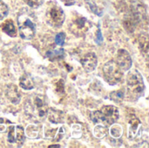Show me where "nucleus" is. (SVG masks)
<instances>
[{
    "label": "nucleus",
    "mask_w": 149,
    "mask_h": 148,
    "mask_svg": "<svg viewBox=\"0 0 149 148\" xmlns=\"http://www.w3.org/2000/svg\"><path fill=\"white\" fill-rule=\"evenodd\" d=\"M17 25L20 37L25 40H31L36 33L37 18L33 12L23 9L17 15Z\"/></svg>",
    "instance_id": "f257e3e1"
},
{
    "label": "nucleus",
    "mask_w": 149,
    "mask_h": 148,
    "mask_svg": "<svg viewBox=\"0 0 149 148\" xmlns=\"http://www.w3.org/2000/svg\"><path fill=\"white\" fill-rule=\"evenodd\" d=\"M119 119V110L114 106H104L100 110L91 113V120L94 123H104L111 126Z\"/></svg>",
    "instance_id": "f03ea898"
},
{
    "label": "nucleus",
    "mask_w": 149,
    "mask_h": 148,
    "mask_svg": "<svg viewBox=\"0 0 149 148\" xmlns=\"http://www.w3.org/2000/svg\"><path fill=\"white\" fill-rule=\"evenodd\" d=\"M45 19L46 22L52 27H60L65 19V15L63 9L55 1L47 3L45 9Z\"/></svg>",
    "instance_id": "7ed1b4c3"
},
{
    "label": "nucleus",
    "mask_w": 149,
    "mask_h": 148,
    "mask_svg": "<svg viewBox=\"0 0 149 148\" xmlns=\"http://www.w3.org/2000/svg\"><path fill=\"white\" fill-rule=\"evenodd\" d=\"M127 88L132 96L138 99L144 94L145 85L141 74L137 70H133L129 72L127 78Z\"/></svg>",
    "instance_id": "20e7f679"
},
{
    "label": "nucleus",
    "mask_w": 149,
    "mask_h": 148,
    "mask_svg": "<svg viewBox=\"0 0 149 148\" xmlns=\"http://www.w3.org/2000/svg\"><path fill=\"white\" fill-rule=\"evenodd\" d=\"M103 75L105 80L111 85H117L123 77V71L118 65L116 61L110 60L103 66Z\"/></svg>",
    "instance_id": "39448f33"
},
{
    "label": "nucleus",
    "mask_w": 149,
    "mask_h": 148,
    "mask_svg": "<svg viewBox=\"0 0 149 148\" xmlns=\"http://www.w3.org/2000/svg\"><path fill=\"white\" fill-rule=\"evenodd\" d=\"M68 27L71 32L73 33L75 36L82 37L87 32V31L91 27V24L85 17L75 14L71 17L68 23Z\"/></svg>",
    "instance_id": "423d86ee"
},
{
    "label": "nucleus",
    "mask_w": 149,
    "mask_h": 148,
    "mask_svg": "<svg viewBox=\"0 0 149 148\" xmlns=\"http://www.w3.org/2000/svg\"><path fill=\"white\" fill-rule=\"evenodd\" d=\"M31 112L39 119H45L48 113V107L45 98L42 95H35L32 98Z\"/></svg>",
    "instance_id": "0eeeda50"
},
{
    "label": "nucleus",
    "mask_w": 149,
    "mask_h": 148,
    "mask_svg": "<svg viewBox=\"0 0 149 148\" xmlns=\"http://www.w3.org/2000/svg\"><path fill=\"white\" fill-rule=\"evenodd\" d=\"M25 140L24 130L20 126H12L9 128L8 142L11 144H17L21 146Z\"/></svg>",
    "instance_id": "6e6552de"
},
{
    "label": "nucleus",
    "mask_w": 149,
    "mask_h": 148,
    "mask_svg": "<svg viewBox=\"0 0 149 148\" xmlns=\"http://www.w3.org/2000/svg\"><path fill=\"white\" fill-rule=\"evenodd\" d=\"M116 63L120 67V69L125 72L128 71L132 67V58L129 54V52L124 49H120L118 51L117 53V58H116Z\"/></svg>",
    "instance_id": "1a4fd4ad"
},
{
    "label": "nucleus",
    "mask_w": 149,
    "mask_h": 148,
    "mask_svg": "<svg viewBox=\"0 0 149 148\" xmlns=\"http://www.w3.org/2000/svg\"><path fill=\"white\" fill-rule=\"evenodd\" d=\"M80 63L86 72H91L94 71L97 67L98 64V59L97 56L95 55L94 52H89L86 53L80 60Z\"/></svg>",
    "instance_id": "9d476101"
},
{
    "label": "nucleus",
    "mask_w": 149,
    "mask_h": 148,
    "mask_svg": "<svg viewBox=\"0 0 149 148\" xmlns=\"http://www.w3.org/2000/svg\"><path fill=\"white\" fill-rule=\"evenodd\" d=\"M5 94L8 99L10 100V102L14 105L18 104L21 100V94L15 85H8L6 86Z\"/></svg>",
    "instance_id": "9b49d317"
},
{
    "label": "nucleus",
    "mask_w": 149,
    "mask_h": 148,
    "mask_svg": "<svg viewBox=\"0 0 149 148\" xmlns=\"http://www.w3.org/2000/svg\"><path fill=\"white\" fill-rule=\"evenodd\" d=\"M47 114H48L49 120L54 124L63 123L65 119V113L64 112H62L60 110H57L55 108L48 109Z\"/></svg>",
    "instance_id": "f8f14e48"
},
{
    "label": "nucleus",
    "mask_w": 149,
    "mask_h": 148,
    "mask_svg": "<svg viewBox=\"0 0 149 148\" xmlns=\"http://www.w3.org/2000/svg\"><path fill=\"white\" fill-rule=\"evenodd\" d=\"M2 28V31L7 34L8 36L10 37H16L17 36V30H16V27H15V24L13 23L12 20L10 19H8L6 20L1 26Z\"/></svg>",
    "instance_id": "ddd939ff"
},
{
    "label": "nucleus",
    "mask_w": 149,
    "mask_h": 148,
    "mask_svg": "<svg viewBox=\"0 0 149 148\" xmlns=\"http://www.w3.org/2000/svg\"><path fill=\"white\" fill-rule=\"evenodd\" d=\"M19 85L24 90H31V89L34 88V85H35L32 78L28 73H24L20 78V79H19Z\"/></svg>",
    "instance_id": "4468645a"
},
{
    "label": "nucleus",
    "mask_w": 149,
    "mask_h": 148,
    "mask_svg": "<svg viewBox=\"0 0 149 148\" xmlns=\"http://www.w3.org/2000/svg\"><path fill=\"white\" fill-rule=\"evenodd\" d=\"M140 125H141V121L139 120L138 118L134 117V118H132L130 120V121H129V129H128V137H129V139L133 140L135 137Z\"/></svg>",
    "instance_id": "2eb2a0df"
},
{
    "label": "nucleus",
    "mask_w": 149,
    "mask_h": 148,
    "mask_svg": "<svg viewBox=\"0 0 149 148\" xmlns=\"http://www.w3.org/2000/svg\"><path fill=\"white\" fill-rule=\"evenodd\" d=\"M85 1L93 13H95L100 17L103 15V7L100 4V3L97 0H85Z\"/></svg>",
    "instance_id": "dca6fc26"
},
{
    "label": "nucleus",
    "mask_w": 149,
    "mask_h": 148,
    "mask_svg": "<svg viewBox=\"0 0 149 148\" xmlns=\"http://www.w3.org/2000/svg\"><path fill=\"white\" fill-rule=\"evenodd\" d=\"M45 57L48 58L51 61L58 60V59L64 58V57H65V51H64V49L49 51L46 52Z\"/></svg>",
    "instance_id": "f3484780"
},
{
    "label": "nucleus",
    "mask_w": 149,
    "mask_h": 148,
    "mask_svg": "<svg viewBox=\"0 0 149 148\" xmlns=\"http://www.w3.org/2000/svg\"><path fill=\"white\" fill-rule=\"evenodd\" d=\"M124 97H125V91L123 89L118 90V91H115V92H113L110 93V99L116 103L122 102Z\"/></svg>",
    "instance_id": "a211bd4d"
},
{
    "label": "nucleus",
    "mask_w": 149,
    "mask_h": 148,
    "mask_svg": "<svg viewBox=\"0 0 149 148\" xmlns=\"http://www.w3.org/2000/svg\"><path fill=\"white\" fill-rule=\"evenodd\" d=\"M140 47L141 48L142 53L147 56L148 54V40L147 37L142 36L140 39Z\"/></svg>",
    "instance_id": "6ab92c4d"
},
{
    "label": "nucleus",
    "mask_w": 149,
    "mask_h": 148,
    "mask_svg": "<svg viewBox=\"0 0 149 148\" xmlns=\"http://www.w3.org/2000/svg\"><path fill=\"white\" fill-rule=\"evenodd\" d=\"M8 12H9V8L7 4L2 0H0V20L3 19L8 15Z\"/></svg>",
    "instance_id": "aec40b11"
},
{
    "label": "nucleus",
    "mask_w": 149,
    "mask_h": 148,
    "mask_svg": "<svg viewBox=\"0 0 149 148\" xmlns=\"http://www.w3.org/2000/svg\"><path fill=\"white\" fill-rule=\"evenodd\" d=\"M65 32H59L56 35L55 37V43L59 45V46H63L65 44Z\"/></svg>",
    "instance_id": "412c9836"
},
{
    "label": "nucleus",
    "mask_w": 149,
    "mask_h": 148,
    "mask_svg": "<svg viewBox=\"0 0 149 148\" xmlns=\"http://www.w3.org/2000/svg\"><path fill=\"white\" fill-rule=\"evenodd\" d=\"M30 7L38 8L44 3V0H24Z\"/></svg>",
    "instance_id": "4be33fe9"
},
{
    "label": "nucleus",
    "mask_w": 149,
    "mask_h": 148,
    "mask_svg": "<svg viewBox=\"0 0 149 148\" xmlns=\"http://www.w3.org/2000/svg\"><path fill=\"white\" fill-rule=\"evenodd\" d=\"M111 133L113 137L115 138H118L120 137L121 134H122V128L120 126H117L115 125L112 129H111Z\"/></svg>",
    "instance_id": "5701e85b"
},
{
    "label": "nucleus",
    "mask_w": 149,
    "mask_h": 148,
    "mask_svg": "<svg viewBox=\"0 0 149 148\" xmlns=\"http://www.w3.org/2000/svg\"><path fill=\"white\" fill-rule=\"evenodd\" d=\"M65 84H64V81L62 79L58 80V83L56 84V89L58 92H64L65 91Z\"/></svg>",
    "instance_id": "b1692460"
},
{
    "label": "nucleus",
    "mask_w": 149,
    "mask_h": 148,
    "mask_svg": "<svg viewBox=\"0 0 149 148\" xmlns=\"http://www.w3.org/2000/svg\"><path fill=\"white\" fill-rule=\"evenodd\" d=\"M95 41H96V43H97L98 44H100L102 43V41H103V37H102V34H101V31H100V29H99L98 31H97V37H96Z\"/></svg>",
    "instance_id": "393cba45"
},
{
    "label": "nucleus",
    "mask_w": 149,
    "mask_h": 148,
    "mask_svg": "<svg viewBox=\"0 0 149 148\" xmlns=\"http://www.w3.org/2000/svg\"><path fill=\"white\" fill-rule=\"evenodd\" d=\"M63 2H64V3L65 4V5H72V4H73L74 3V0H62Z\"/></svg>",
    "instance_id": "a878e982"
},
{
    "label": "nucleus",
    "mask_w": 149,
    "mask_h": 148,
    "mask_svg": "<svg viewBox=\"0 0 149 148\" xmlns=\"http://www.w3.org/2000/svg\"><path fill=\"white\" fill-rule=\"evenodd\" d=\"M52 147H60V146L58 144V145H52V146H49V148Z\"/></svg>",
    "instance_id": "bb28decb"
}]
</instances>
